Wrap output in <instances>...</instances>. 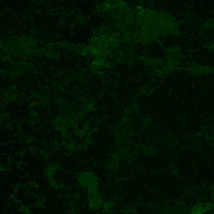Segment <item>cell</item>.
<instances>
[{"label":"cell","mask_w":214,"mask_h":214,"mask_svg":"<svg viewBox=\"0 0 214 214\" xmlns=\"http://www.w3.org/2000/svg\"><path fill=\"white\" fill-rule=\"evenodd\" d=\"M158 35L153 28L147 26H141L138 33V41L139 42H149Z\"/></svg>","instance_id":"cell-1"},{"label":"cell","mask_w":214,"mask_h":214,"mask_svg":"<svg viewBox=\"0 0 214 214\" xmlns=\"http://www.w3.org/2000/svg\"><path fill=\"white\" fill-rule=\"evenodd\" d=\"M167 55H168V59L170 60V61H178L181 58V50L179 49L178 47H171L169 50L167 51Z\"/></svg>","instance_id":"cell-2"}]
</instances>
